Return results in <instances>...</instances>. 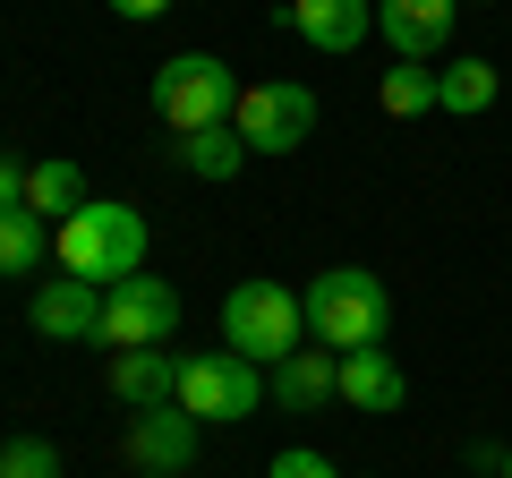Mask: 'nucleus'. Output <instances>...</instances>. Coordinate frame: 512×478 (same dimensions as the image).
Listing matches in <instances>:
<instances>
[{
    "label": "nucleus",
    "mask_w": 512,
    "mask_h": 478,
    "mask_svg": "<svg viewBox=\"0 0 512 478\" xmlns=\"http://www.w3.org/2000/svg\"><path fill=\"white\" fill-rule=\"evenodd\" d=\"M146 248H154L146 214H137V205H120V197L77 205V214L52 231L60 274H86L94 291H111V282H128V274H146Z\"/></svg>",
    "instance_id": "nucleus-1"
},
{
    "label": "nucleus",
    "mask_w": 512,
    "mask_h": 478,
    "mask_svg": "<svg viewBox=\"0 0 512 478\" xmlns=\"http://www.w3.org/2000/svg\"><path fill=\"white\" fill-rule=\"evenodd\" d=\"M299 308H308V342H325L333 359L376 350L384 325H393V291H384L367 265H325V274L299 291Z\"/></svg>",
    "instance_id": "nucleus-2"
},
{
    "label": "nucleus",
    "mask_w": 512,
    "mask_h": 478,
    "mask_svg": "<svg viewBox=\"0 0 512 478\" xmlns=\"http://www.w3.org/2000/svg\"><path fill=\"white\" fill-rule=\"evenodd\" d=\"M222 350H239L248 368H282L291 350H308V308H299L291 282H231V299H222Z\"/></svg>",
    "instance_id": "nucleus-3"
},
{
    "label": "nucleus",
    "mask_w": 512,
    "mask_h": 478,
    "mask_svg": "<svg viewBox=\"0 0 512 478\" xmlns=\"http://www.w3.org/2000/svg\"><path fill=\"white\" fill-rule=\"evenodd\" d=\"M239 111V69L222 52H171L154 69V120L171 137H197V129H222Z\"/></svg>",
    "instance_id": "nucleus-4"
},
{
    "label": "nucleus",
    "mask_w": 512,
    "mask_h": 478,
    "mask_svg": "<svg viewBox=\"0 0 512 478\" xmlns=\"http://www.w3.org/2000/svg\"><path fill=\"white\" fill-rule=\"evenodd\" d=\"M180 410L197 427H239L265 410V376L239 359V350H180Z\"/></svg>",
    "instance_id": "nucleus-5"
},
{
    "label": "nucleus",
    "mask_w": 512,
    "mask_h": 478,
    "mask_svg": "<svg viewBox=\"0 0 512 478\" xmlns=\"http://www.w3.org/2000/svg\"><path fill=\"white\" fill-rule=\"evenodd\" d=\"M231 129L248 154H299L316 129V94L291 86V77H256V86H239V111H231Z\"/></svg>",
    "instance_id": "nucleus-6"
},
{
    "label": "nucleus",
    "mask_w": 512,
    "mask_h": 478,
    "mask_svg": "<svg viewBox=\"0 0 512 478\" xmlns=\"http://www.w3.org/2000/svg\"><path fill=\"white\" fill-rule=\"evenodd\" d=\"M171 333H180V291L163 274H128L103 291V333H94L103 350H163Z\"/></svg>",
    "instance_id": "nucleus-7"
},
{
    "label": "nucleus",
    "mask_w": 512,
    "mask_h": 478,
    "mask_svg": "<svg viewBox=\"0 0 512 478\" xmlns=\"http://www.w3.org/2000/svg\"><path fill=\"white\" fill-rule=\"evenodd\" d=\"M26 325H35L43 342H94V333H103V291H94L86 274H43L35 291H26Z\"/></svg>",
    "instance_id": "nucleus-8"
},
{
    "label": "nucleus",
    "mask_w": 512,
    "mask_h": 478,
    "mask_svg": "<svg viewBox=\"0 0 512 478\" xmlns=\"http://www.w3.org/2000/svg\"><path fill=\"white\" fill-rule=\"evenodd\" d=\"M274 26H291L308 52H359L376 35V0H282Z\"/></svg>",
    "instance_id": "nucleus-9"
},
{
    "label": "nucleus",
    "mask_w": 512,
    "mask_h": 478,
    "mask_svg": "<svg viewBox=\"0 0 512 478\" xmlns=\"http://www.w3.org/2000/svg\"><path fill=\"white\" fill-rule=\"evenodd\" d=\"M128 461H137L146 478H180L188 461H197V419H188L180 402L137 410V419H128Z\"/></svg>",
    "instance_id": "nucleus-10"
},
{
    "label": "nucleus",
    "mask_w": 512,
    "mask_h": 478,
    "mask_svg": "<svg viewBox=\"0 0 512 478\" xmlns=\"http://www.w3.org/2000/svg\"><path fill=\"white\" fill-rule=\"evenodd\" d=\"M461 0H376V35L393 43V60H436L453 43Z\"/></svg>",
    "instance_id": "nucleus-11"
},
{
    "label": "nucleus",
    "mask_w": 512,
    "mask_h": 478,
    "mask_svg": "<svg viewBox=\"0 0 512 478\" xmlns=\"http://www.w3.org/2000/svg\"><path fill=\"white\" fill-rule=\"evenodd\" d=\"M333 402H350V410H367V419H384V410H402L410 402V376H402V359L393 350H350L342 359V376H333Z\"/></svg>",
    "instance_id": "nucleus-12"
},
{
    "label": "nucleus",
    "mask_w": 512,
    "mask_h": 478,
    "mask_svg": "<svg viewBox=\"0 0 512 478\" xmlns=\"http://www.w3.org/2000/svg\"><path fill=\"white\" fill-rule=\"evenodd\" d=\"M111 393H120L128 410H163L180 402V350H111Z\"/></svg>",
    "instance_id": "nucleus-13"
},
{
    "label": "nucleus",
    "mask_w": 512,
    "mask_h": 478,
    "mask_svg": "<svg viewBox=\"0 0 512 478\" xmlns=\"http://www.w3.org/2000/svg\"><path fill=\"white\" fill-rule=\"evenodd\" d=\"M333 376H342V359H333L325 342H308V350H291V359L265 376V393H274L282 410H325L333 402Z\"/></svg>",
    "instance_id": "nucleus-14"
},
{
    "label": "nucleus",
    "mask_w": 512,
    "mask_h": 478,
    "mask_svg": "<svg viewBox=\"0 0 512 478\" xmlns=\"http://www.w3.org/2000/svg\"><path fill=\"white\" fill-rule=\"evenodd\" d=\"M77 205H94V197H86V171H77V163H60V154H52V163H35V171H26V214L69 222Z\"/></svg>",
    "instance_id": "nucleus-15"
},
{
    "label": "nucleus",
    "mask_w": 512,
    "mask_h": 478,
    "mask_svg": "<svg viewBox=\"0 0 512 478\" xmlns=\"http://www.w3.org/2000/svg\"><path fill=\"white\" fill-rule=\"evenodd\" d=\"M180 171L188 180H239V171H248V146H239L231 120H222V129H197V137H180Z\"/></svg>",
    "instance_id": "nucleus-16"
},
{
    "label": "nucleus",
    "mask_w": 512,
    "mask_h": 478,
    "mask_svg": "<svg viewBox=\"0 0 512 478\" xmlns=\"http://www.w3.org/2000/svg\"><path fill=\"white\" fill-rule=\"evenodd\" d=\"M43 257H52V222L26 205H0V274H35Z\"/></svg>",
    "instance_id": "nucleus-17"
},
{
    "label": "nucleus",
    "mask_w": 512,
    "mask_h": 478,
    "mask_svg": "<svg viewBox=\"0 0 512 478\" xmlns=\"http://www.w3.org/2000/svg\"><path fill=\"white\" fill-rule=\"evenodd\" d=\"M487 103H495V60H453V69H436V111L478 120Z\"/></svg>",
    "instance_id": "nucleus-18"
},
{
    "label": "nucleus",
    "mask_w": 512,
    "mask_h": 478,
    "mask_svg": "<svg viewBox=\"0 0 512 478\" xmlns=\"http://www.w3.org/2000/svg\"><path fill=\"white\" fill-rule=\"evenodd\" d=\"M376 103L393 111V120H419V111H436V69H427V60H402V69H384Z\"/></svg>",
    "instance_id": "nucleus-19"
},
{
    "label": "nucleus",
    "mask_w": 512,
    "mask_h": 478,
    "mask_svg": "<svg viewBox=\"0 0 512 478\" xmlns=\"http://www.w3.org/2000/svg\"><path fill=\"white\" fill-rule=\"evenodd\" d=\"M0 478H60V453L43 436H9L0 444Z\"/></svg>",
    "instance_id": "nucleus-20"
},
{
    "label": "nucleus",
    "mask_w": 512,
    "mask_h": 478,
    "mask_svg": "<svg viewBox=\"0 0 512 478\" xmlns=\"http://www.w3.org/2000/svg\"><path fill=\"white\" fill-rule=\"evenodd\" d=\"M265 478H342V470H333V461L316 453V444H282V453H274V470H265Z\"/></svg>",
    "instance_id": "nucleus-21"
},
{
    "label": "nucleus",
    "mask_w": 512,
    "mask_h": 478,
    "mask_svg": "<svg viewBox=\"0 0 512 478\" xmlns=\"http://www.w3.org/2000/svg\"><path fill=\"white\" fill-rule=\"evenodd\" d=\"M26 171H35V163H18V154L0 146V205H26Z\"/></svg>",
    "instance_id": "nucleus-22"
},
{
    "label": "nucleus",
    "mask_w": 512,
    "mask_h": 478,
    "mask_svg": "<svg viewBox=\"0 0 512 478\" xmlns=\"http://www.w3.org/2000/svg\"><path fill=\"white\" fill-rule=\"evenodd\" d=\"M163 9H180V0H111V18H128V26H146V18H163Z\"/></svg>",
    "instance_id": "nucleus-23"
},
{
    "label": "nucleus",
    "mask_w": 512,
    "mask_h": 478,
    "mask_svg": "<svg viewBox=\"0 0 512 478\" xmlns=\"http://www.w3.org/2000/svg\"><path fill=\"white\" fill-rule=\"evenodd\" d=\"M461 9H495V0H461Z\"/></svg>",
    "instance_id": "nucleus-24"
},
{
    "label": "nucleus",
    "mask_w": 512,
    "mask_h": 478,
    "mask_svg": "<svg viewBox=\"0 0 512 478\" xmlns=\"http://www.w3.org/2000/svg\"><path fill=\"white\" fill-rule=\"evenodd\" d=\"M504 478H512V444H504Z\"/></svg>",
    "instance_id": "nucleus-25"
},
{
    "label": "nucleus",
    "mask_w": 512,
    "mask_h": 478,
    "mask_svg": "<svg viewBox=\"0 0 512 478\" xmlns=\"http://www.w3.org/2000/svg\"><path fill=\"white\" fill-rule=\"evenodd\" d=\"M274 9H282V0H274Z\"/></svg>",
    "instance_id": "nucleus-26"
}]
</instances>
